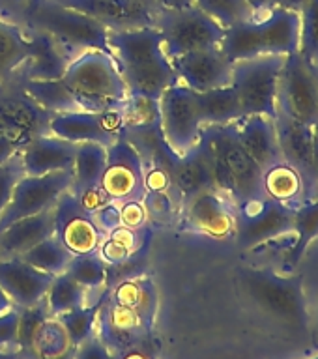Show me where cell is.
I'll list each match as a JSON object with an SVG mask.
<instances>
[{
    "label": "cell",
    "instance_id": "54",
    "mask_svg": "<svg viewBox=\"0 0 318 359\" xmlns=\"http://www.w3.org/2000/svg\"><path fill=\"white\" fill-rule=\"evenodd\" d=\"M275 2H277V8H285V10H292L300 13L305 0H275Z\"/></svg>",
    "mask_w": 318,
    "mask_h": 359
},
{
    "label": "cell",
    "instance_id": "40",
    "mask_svg": "<svg viewBox=\"0 0 318 359\" xmlns=\"http://www.w3.org/2000/svg\"><path fill=\"white\" fill-rule=\"evenodd\" d=\"M19 309V327H17V350L25 353L27 358L36 359L34 355V339L38 335L39 327L45 320L49 318L47 303L39 302L32 307H17Z\"/></svg>",
    "mask_w": 318,
    "mask_h": 359
},
{
    "label": "cell",
    "instance_id": "10",
    "mask_svg": "<svg viewBox=\"0 0 318 359\" xmlns=\"http://www.w3.org/2000/svg\"><path fill=\"white\" fill-rule=\"evenodd\" d=\"M159 128L165 144L174 156H184L195 148L204 126L193 90L178 83L163 92L159 100Z\"/></svg>",
    "mask_w": 318,
    "mask_h": 359
},
{
    "label": "cell",
    "instance_id": "49",
    "mask_svg": "<svg viewBox=\"0 0 318 359\" xmlns=\"http://www.w3.org/2000/svg\"><path fill=\"white\" fill-rule=\"evenodd\" d=\"M114 359H156V352H154V346H152V339L140 342V344H135V346L124 350L122 353L114 355Z\"/></svg>",
    "mask_w": 318,
    "mask_h": 359
},
{
    "label": "cell",
    "instance_id": "30",
    "mask_svg": "<svg viewBox=\"0 0 318 359\" xmlns=\"http://www.w3.org/2000/svg\"><path fill=\"white\" fill-rule=\"evenodd\" d=\"M292 236L294 240L285 252V258L289 268H296L309 247L313 245V241L318 240V191L311 198L294 206Z\"/></svg>",
    "mask_w": 318,
    "mask_h": 359
},
{
    "label": "cell",
    "instance_id": "13",
    "mask_svg": "<svg viewBox=\"0 0 318 359\" xmlns=\"http://www.w3.org/2000/svg\"><path fill=\"white\" fill-rule=\"evenodd\" d=\"M126 128V105L109 111H73L53 114L49 133L69 142H98L111 146Z\"/></svg>",
    "mask_w": 318,
    "mask_h": 359
},
{
    "label": "cell",
    "instance_id": "44",
    "mask_svg": "<svg viewBox=\"0 0 318 359\" xmlns=\"http://www.w3.org/2000/svg\"><path fill=\"white\" fill-rule=\"evenodd\" d=\"M145 185L148 193H168L173 189V176L165 163H154L145 167Z\"/></svg>",
    "mask_w": 318,
    "mask_h": 359
},
{
    "label": "cell",
    "instance_id": "12",
    "mask_svg": "<svg viewBox=\"0 0 318 359\" xmlns=\"http://www.w3.org/2000/svg\"><path fill=\"white\" fill-rule=\"evenodd\" d=\"M100 187L112 202L145 201V161L140 151L120 133L111 146H107V165L100 180Z\"/></svg>",
    "mask_w": 318,
    "mask_h": 359
},
{
    "label": "cell",
    "instance_id": "2",
    "mask_svg": "<svg viewBox=\"0 0 318 359\" xmlns=\"http://www.w3.org/2000/svg\"><path fill=\"white\" fill-rule=\"evenodd\" d=\"M238 285L244 296L268 318L286 330H309L307 297L302 275H285L268 268H240Z\"/></svg>",
    "mask_w": 318,
    "mask_h": 359
},
{
    "label": "cell",
    "instance_id": "51",
    "mask_svg": "<svg viewBox=\"0 0 318 359\" xmlns=\"http://www.w3.org/2000/svg\"><path fill=\"white\" fill-rule=\"evenodd\" d=\"M247 4L251 6L253 13H255V19H257V17L268 15L270 11L277 8V2H275V0H247Z\"/></svg>",
    "mask_w": 318,
    "mask_h": 359
},
{
    "label": "cell",
    "instance_id": "48",
    "mask_svg": "<svg viewBox=\"0 0 318 359\" xmlns=\"http://www.w3.org/2000/svg\"><path fill=\"white\" fill-rule=\"evenodd\" d=\"M95 219V223L100 224L105 232H111L112 229L120 226V204L118 202H109L107 206L92 213Z\"/></svg>",
    "mask_w": 318,
    "mask_h": 359
},
{
    "label": "cell",
    "instance_id": "35",
    "mask_svg": "<svg viewBox=\"0 0 318 359\" xmlns=\"http://www.w3.org/2000/svg\"><path fill=\"white\" fill-rule=\"evenodd\" d=\"M19 258L30 264L32 268L56 277V275L66 271L67 264L72 262L73 255L62 245L60 240H56L55 236H51L47 240L39 241L38 245H34L32 249H28L27 252H22Z\"/></svg>",
    "mask_w": 318,
    "mask_h": 359
},
{
    "label": "cell",
    "instance_id": "50",
    "mask_svg": "<svg viewBox=\"0 0 318 359\" xmlns=\"http://www.w3.org/2000/svg\"><path fill=\"white\" fill-rule=\"evenodd\" d=\"M19 151H21V148H19L15 140H11L10 137L0 133V165H6L11 159H15L19 156Z\"/></svg>",
    "mask_w": 318,
    "mask_h": 359
},
{
    "label": "cell",
    "instance_id": "16",
    "mask_svg": "<svg viewBox=\"0 0 318 359\" xmlns=\"http://www.w3.org/2000/svg\"><path fill=\"white\" fill-rule=\"evenodd\" d=\"M178 81L193 92L229 86L232 83V62L219 47L193 50L171 60Z\"/></svg>",
    "mask_w": 318,
    "mask_h": 359
},
{
    "label": "cell",
    "instance_id": "27",
    "mask_svg": "<svg viewBox=\"0 0 318 359\" xmlns=\"http://www.w3.org/2000/svg\"><path fill=\"white\" fill-rule=\"evenodd\" d=\"M168 170L173 176V189L176 191V195H180L182 204L190 202L199 193L216 189L212 172L199 142L184 156H174L168 161Z\"/></svg>",
    "mask_w": 318,
    "mask_h": 359
},
{
    "label": "cell",
    "instance_id": "32",
    "mask_svg": "<svg viewBox=\"0 0 318 359\" xmlns=\"http://www.w3.org/2000/svg\"><path fill=\"white\" fill-rule=\"evenodd\" d=\"M22 90L36 105L51 114L81 111L75 95L69 92L62 79H55V81H27L25 79Z\"/></svg>",
    "mask_w": 318,
    "mask_h": 359
},
{
    "label": "cell",
    "instance_id": "22",
    "mask_svg": "<svg viewBox=\"0 0 318 359\" xmlns=\"http://www.w3.org/2000/svg\"><path fill=\"white\" fill-rule=\"evenodd\" d=\"M53 279V275L32 268L19 257L0 258V288L13 307H32L44 302Z\"/></svg>",
    "mask_w": 318,
    "mask_h": 359
},
{
    "label": "cell",
    "instance_id": "36",
    "mask_svg": "<svg viewBox=\"0 0 318 359\" xmlns=\"http://www.w3.org/2000/svg\"><path fill=\"white\" fill-rule=\"evenodd\" d=\"M73 344L69 342L66 330L55 316H49L39 327L34 339V355L36 359H69Z\"/></svg>",
    "mask_w": 318,
    "mask_h": 359
},
{
    "label": "cell",
    "instance_id": "14",
    "mask_svg": "<svg viewBox=\"0 0 318 359\" xmlns=\"http://www.w3.org/2000/svg\"><path fill=\"white\" fill-rule=\"evenodd\" d=\"M72 185V172L62 170V172L45 174V176H22L17 182L11 201L0 213V230L10 226L19 219L30 217L36 213L55 208L56 201L60 198L62 193H66Z\"/></svg>",
    "mask_w": 318,
    "mask_h": 359
},
{
    "label": "cell",
    "instance_id": "7",
    "mask_svg": "<svg viewBox=\"0 0 318 359\" xmlns=\"http://www.w3.org/2000/svg\"><path fill=\"white\" fill-rule=\"evenodd\" d=\"M285 56H257L232 64V86L246 116H277L279 75Z\"/></svg>",
    "mask_w": 318,
    "mask_h": 359
},
{
    "label": "cell",
    "instance_id": "34",
    "mask_svg": "<svg viewBox=\"0 0 318 359\" xmlns=\"http://www.w3.org/2000/svg\"><path fill=\"white\" fill-rule=\"evenodd\" d=\"M28 58V39L22 28L0 21V83Z\"/></svg>",
    "mask_w": 318,
    "mask_h": 359
},
{
    "label": "cell",
    "instance_id": "38",
    "mask_svg": "<svg viewBox=\"0 0 318 359\" xmlns=\"http://www.w3.org/2000/svg\"><path fill=\"white\" fill-rule=\"evenodd\" d=\"M64 273L69 275L77 285L86 290H98L109 279V266L98 252L73 255L72 262L67 264Z\"/></svg>",
    "mask_w": 318,
    "mask_h": 359
},
{
    "label": "cell",
    "instance_id": "26",
    "mask_svg": "<svg viewBox=\"0 0 318 359\" xmlns=\"http://www.w3.org/2000/svg\"><path fill=\"white\" fill-rule=\"evenodd\" d=\"M51 236H55L53 208L30 217L19 219L4 230H0V258L21 257L22 252H27Z\"/></svg>",
    "mask_w": 318,
    "mask_h": 359
},
{
    "label": "cell",
    "instance_id": "17",
    "mask_svg": "<svg viewBox=\"0 0 318 359\" xmlns=\"http://www.w3.org/2000/svg\"><path fill=\"white\" fill-rule=\"evenodd\" d=\"M95 335L111 350L112 355H118L124 350L152 339V325L146 324L131 309L107 299L100 305Z\"/></svg>",
    "mask_w": 318,
    "mask_h": 359
},
{
    "label": "cell",
    "instance_id": "25",
    "mask_svg": "<svg viewBox=\"0 0 318 359\" xmlns=\"http://www.w3.org/2000/svg\"><path fill=\"white\" fill-rule=\"evenodd\" d=\"M236 137L241 148L263 170L283 161L275 131V120L268 116H246L236 122Z\"/></svg>",
    "mask_w": 318,
    "mask_h": 359
},
{
    "label": "cell",
    "instance_id": "45",
    "mask_svg": "<svg viewBox=\"0 0 318 359\" xmlns=\"http://www.w3.org/2000/svg\"><path fill=\"white\" fill-rule=\"evenodd\" d=\"M17 327H19V309L11 307L10 311L0 314V350H17Z\"/></svg>",
    "mask_w": 318,
    "mask_h": 359
},
{
    "label": "cell",
    "instance_id": "5",
    "mask_svg": "<svg viewBox=\"0 0 318 359\" xmlns=\"http://www.w3.org/2000/svg\"><path fill=\"white\" fill-rule=\"evenodd\" d=\"M27 17L30 27L51 34L72 60L92 49L112 55L109 47V30L101 22L58 4L56 0H34Z\"/></svg>",
    "mask_w": 318,
    "mask_h": 359
},
{
    "label": "cell",
    "instance_id": "55",
    "mask_svg": "<svg viewBox=\"0 0 318 359\" xmlns=\"http://www.w3.org/2000/svg\"><path fill=\"white\" fill-rule=\"evenodd\" d=\"M0 359H30L19 350H0Z\"/></svg>",
    "mask_w": 318,
    "mask_h": 359
},
{
    "label": "cell",
    "instance_id": "18",
    "mask_svg": "<svg viewBox=\"0 0 318 359\" xmlns=\"http://www.w3.org/2000/svg\"><path fill=\"white\" fill-rule=\"evenodd\" d=\"M101 22L107 30H135L154 27L156 8L140 0H56Z\"/></svg>",
    "mask_w": 318,
    "mask_h": 359
},
{
    "label": "cell",
    "instance_id": "3",
    "mask_svg": "<svg viewBox=\"0 0 318 359\" xmlns=\"http://www.w3.org/2000/svg\"><path fill=\"white\" fill-rule=\"evenodd\" d=\"M219 49L232 64L257 56H289L300 50V13L275 8L264 17L225 28Z\"/></svg>",
    "mask_w": 318,
    "mask_h": 359
},
{
    "label": "cell",
    "instance_id": "23",
    "mask_svg": "<svg viewBox=\"0 0 318 359\" xmlns=\"http://www.w3.org/2000/svg\"><path fill=\"white\" fill-rule=\"evenodd\" d=\"M75 154H77L75 142L49 133L34 137L19 151V159L27 176H45V174L62 172V170L72 172Z\"/></svg>",
    "mask_w": 318,
    "mask_h": 359
},
{
    "label": "cell",
    "instance_id": "31",
    "mask_svg": "<svg viewBox=\"0 0 318 359\" xmlns=\"http://www.w3.org/2000/svg\"><path fill=\"white\" fill-rule=\"evenodd\" d=\"M107 165V148L98 142H79L75 163L72 168V185L69 191L73 195H81L83 191L100 185Z\"/></svg>",
    "mask_w": 318,
    "mask_h": 359
},
{
    "label": "cell",
    "instance_id": "4",
    "mask_svg": "<svg viewBox=\"0 0 318 359\" xmlns=\"http://www.w3.org/2000/svg\"><path fill=\"white\" fill-rule=\"evenodd\" d=\"M62 81L81 105V111L101 112L128 103V88L114 56L103 50H86L75 56Z\"/></svg>",
    "mask_w": 318,
    "mask_h": 359
},
{
    "label": "cell",
    "instance_id": "43",
    "mask_svg": "<svg viewBox=\"0 0 318 359\" xmlns=\"http://www.w3.org/2000/svg\"><path fill=\"white\" fill-rule=\"evenodd\" d=\"M22 176H25V170H22L19 156L15 159H11L10 163H6V165H0V213L4 212V208L11 201L17 182Z\"/></svg>",
    "mask_w": 318,
    "mask_h": 359
},
{
    "label": "cell",
    "instance_id": "20",
    "mask_svg": "<svg viewBox=\"0 0 318 359\" xmlns=\"http://www.w3.org/2000/svg\"><path fill=\"white\" fill-rule=\"evenodd\" d=\"M51 112L36 105L22 90L21 95L0 97V133L15 140L19 148L39 135H49Z\"/></svg>",
    "mask_w": 318,
    "mask_h": 359
},
{
    "label": "cell",
    "instance_id": "11",
    "mask_svg": "<svg viewBox=\"0 0 318 359\" xmlns=\"http://www.w3.org/2000/svg\"><path fill=\"white\" fill-rule=\"evenodd\" d=\"M294 206L266 196L264 201L236 210L234 238L241 249H257L292 234Z\"/></svg>",
    "mask_w": 318,
    "mask_h": 359
},
{
    "label": "cell",
    "instance_id": "52",
    "mask_svg": "<svg viewBox=\"0 0 318 359\" xmlns=\"http://www.w3.org/2000/svg\"><path fill=\"white\" fill-rule=\"evenodd\" d=\"M156 6L165 10H185L195 6V0H156Z\"/></svg>",
    "mask_w": 318,
    "mask_h": 359
},
{
    "label": "cell",
    "instance_id": "41",
    "mask_svg": "<svg viewBox=\"0 0 318 359\" xmlns=\"http://www.w3.org/2000/svg\"><path fill=\"white\" fill-rule=\"evenodd\" d=\"M195 6L223 28L255 19V13L251 6L247 4V0H195Z\"/></svg>",
    "mask_w": 318,
    "mask_h": 359
},
{
    "label": "cell",
    "instance_id": "57",
    "mask_svg": "<svg viewBox=\"0 0 318 359\" xmlns=\"http://www.w3.org/2000/svg\"><path fill=\"white\" fill-rule=\"evenodd\" d=\"M140 2H145V4L152 6V8H156V10H157V6H156V0H140Z\"/></svg>",
    "mask_w": 318,
    "mask_h": 359
},
{
    "label": "cell",
    "instance_id": "59",
    "mask_svg": "<svg viewBox=\"0 0 318 359\" xmlns=\"http://www.w3.org/2000/svg\"><path fill=\"white\" fill-rule=\"evenodd\" d=\"M317 320H318V314H317ZM318 331V330H317Z\"/></svg>",
    "mask_w": 318,
    "mask_h": 359
},
{
    "label": "cell",
    "instance_id": "9",
    "mask_svg": "<svg viewBox=\"0 0 318 359\" xmlns=\"http://www.w3.org/2000/svg\"><path fill=\"white\" fill-rule=\"evenodd\" d=\"M277 114L311 126L318 122V64L300 53L285 56L279 75Z\"/></svg>",
    "mask_w": 318,
    "mask_h": 359
},
{
    "label": "cell",
    "instance_id": "21",
    "mask_svg": "<svg viewBox=\"0 0 318 359\" xmlns=\"http://www.w3.org/2000/svg\"><path fill=\"white\" fill-rule=\"evenodd\" d=\"M275 131H277L281 157L302 176L305 185V201H307L318 191L313 176V128L277 114Z\"/></svg>",
    "mask_w": 318,
    "mask_h": 359
},
{
    "label": "cell",
    "instance_id": "29",
    "mask_svg": "<svg viewBox=\"0 0 318 359\" xmlns=\"http://www.w3.org/2000/svg\"><path fill=\"white\" fill-rule=\"evenodd\" d=\"M195 103L202 126H227L244 118L240 97L232 84L208 92H195Z\"/></svg>",
    "mask_w": 318,
    "mask_h": 359
},
{
    "label": "cell",
    "instance_id": "46",
    "mask_svg": "<svg viewBox=\"0 0 318 359\" xmlns=\"http://www.w3.org/2000/svg\"><path fill=\"white\" fill-rule=\"evenodd\" d=\"M148 221L145 202L143 201H129L120 204V224L128 229H143Z\"/></svg>",
    "mask_w": 318,
    "mask_h": 359
},
{
    "label": "cell",
    "instance_id": "60",
    "mask_svg": "<svg viewBox=\"0 0 318 359\" xmlns=\"http://www.w3.org/2000/svg\"><path fill=\"white\" fill-rule=\"evenodd\" d=\"M69 359H72V358H69Z\"/></svg>",
    "mask_w": 318,
    "mask_h": 359
},
{
    "label": "cell",
    "instance_id": "39",
    "mask_svg": "<svg viewBox=\"0 0 318 359\" xmlns=\"http://www.w3.org/2000/svg\"><path fill=\"white\" fill-rule=\"evenodd\" d=\"M100 305L101 303L83 305V307H77L55 316L62 324V327L66 330L73 348L79 346L81 342H84L92 335H95V320H98V313H100Z\"/></svg>",
    "mask_w": 318,
    "mask_h": 359
},
{
    "label": "cell",
    "instance_id": "58",
    "mask_svg": "<svg viewBox=\"0 0 318 359\" xmlns=\"http://www.w3.org/2000/svg\"><path fill=\"white\" fill-rule=\"evenodd\" d=\"M309 359H318V355H314V358H309Z\"/></svg>",
    "mask_w": 318,
    "mask_h": 359
},
{
    "label": "cell",
    "instance_id": "15",
    "mask_svg": "<svg viewBox=\"0 0 318 359\" xmlns=\"http://www.w3.org/2000/svg\"><path fill=\"white\" fill-rule=\"evenodd\" d=\"M55 238L72 255L98 252L107 238V232L95 223L94 215L86 212L77 196L67 189L56 201L55 208Z\"/></svg>",
    "mask_w": 318,
    "mask_h": 359
},
{
    "label": "cell",
    "instance_id": "8",
    "mask_svg": "<svg viewBox=\"0 0 318 359\" xmlns=\"http://www.w3.org/2000/svg\"><path fill=\"white\" fill-rule=\"evenodd\" d=\"M202 135L216 146L223 159L232 182L236 210L264 201V170L241 148L240 140L236 137V122L227 126H204Z\"/></svg>",
    "mask_w": 318,
    "mask_h": 359
},
{
    "label": "cell",
    "instance_id": "33",
    "mask_svg": "<svg viewBox=\"0 0 318 359\" xmlns=\"http://www.w3.org/2000/svg\"><path fill=\"white\" fill-rule=\"evenodd\" d=\"M264 191L270 198L286 204H300L305 201V185L302 176L285 161L264 170Z\"/></svg>",
    "mask_w": 318,
    "mask_h": 359
},
{
    "label": "cell",
    "instance_id": "6",
    "mask_svg": "<svg viewBox=\"0 0 318 359\" xmlns=\"http://www.w3.org/2000/svg\"><path fill=\"white\" fill-rule=\"evenodd\" d=\"M154 27L161 36L168 60L193 50L219 47L225 36V28L197 6L185 10L157 8Z\"/></svg>",
    "mask_w": 318,
    "mask_h": 359
},
{
    "label": "cell",
    "instance_id": "42",
    "mask_svg": "<svg viewBox=\"0 0 318 359\" xmlns=\"http://www.w3.org/2000/svg\"><path fill=\"white\" fill-rule=\"evenodd\" d=\"M303 58L318 64V0H305L300 10V50Z\"/></svg>",
    "mask_w": 318,
    "mask_h": 359
},
{
    "label": "cell",
    "instance_id": "24",
    "mask_svg": "<svg viewBox=\"0 0 318 359\" xmlns=\"http://www.w3.org/2000/svg\"><path fill=\"white\" fill-rule=\"evenodd\" d=\"M28 39V58L27 81H55L62 79L69 66V55L64 47L56 41L51 34L32 28L27 32Z\"/></svg>",
    "mask_w": 318,
    "mask_h": 359
},
{
    "label": "cell",
    "instance_id": "47",
    "mask_svg": "<svg viewBox=\"0 0 318 359\" xmlns=\"http://www.w3.org/2000/svg\"><path fill=\"white\" fill-rule=\"evenodd\" d=\"M72 359H114L111 350L98 339V335H92L79 346L73 348Z\"/></svg>",
    "mask_w": 318,
    "mask_h": 359
},
{
    "label": "cell",
    "instance_id": "53",
    "mask_svg": "<svg viewBox=\"0 0 318 359\" xmlns=\"http://www.w3.org/2000/svg\"><path fill=\"white\" fill-rule=\"evenodd\" d=\"M313 176L318 187V122L313 126Z\"/></svg>",
    "mask_w": 318,
    "mask_h": 359
},
{
    "label": "cell",
    "instance_id": "28",
    "mask_svg": "<svg viewBox=\"0 0 318 359\" xmlns=\"http://www.w3.org/2000/svg\"><path fill=\"white\" fill-rule=\"evenodd\" d=\"M114 303L122 307L131 309L146 324L154 327V320L157 313V290L152 277L146 275H133L128 279L118 280L111 297Z\"/></svg>",
    "mask_w": 318,
    "mask_h": 359
},
{
    "label": "cell",
    "instance_id": "37",
    "mask_svg": "<svg viewBox=\"0 0 318 359\" xmlns=\"http://www.w3.org/2000/svg\"><path fill=\"white\" fill-rule=\"evenodd\" d=\"M84 299H86V288L77 285L67 273L56 275L45 294V303L51 316H58L73 309L83 307Z\"/></svg>",
    "mask_w": 318,
    "mask_h": 359
},
{
    "label": "cell",
    "instance_id": "19",
    "mask_svg": "<svg viewBox=\"0 0 318 359\" xmlns=\"http://www.w3.org/2000/svg\"><path fill=\"white\" fill-rule=\"evenodd\" d=\"M185 223L213 240H227L236 232V208L219 191L199 193L184 204Z\"/></svg>",
    "mask_w": 318,
    "mask_h": 359
},
{
    "label": "cell",
    "instance_id": "1",
    "mask_svg": "<svg viewBox=\"0 0 318 359\" xmlns=\"http://www.w3.org/2000/svg\"><path fill=\"white\" fill-rule=\"evenodd\" d=\"M109 47L129 97L159 103L163 92L180 83L156 27L109 30Z\"/></svg>",
    "mask_w": 318,
    "mask_h": 359
},
{
    "label": "cell",
    "instance_id": "56",
    "mask_svg": "<svg viewBox=\"0 0 318 359\" xmlns=\"http://www.w3.org/2000/svg\"><path fill=\"white\" fill-rule=\"evenodd\" d=\"M11 307H13V303H11V299L8 297V294L0 288V314L6 313V311H10Z\"/></svg>",
    "mask_w": 318,
    "mask_h": 359
}]
</instances>
